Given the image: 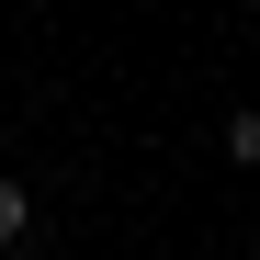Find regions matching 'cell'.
<instances>
[{"mask_svg":"<svg viewBox=\"0 0 260 260\" xmlns=\"http://www.w3.org/2000/svg\"><path fill=\"white\" fill-rule=\"evenodd\" d=\"M23 226H34V192L12 181V170H0V260H12V249H23Z\"/></svg>","mask_w":260,"mask_h":260,"instance_id":"6da1fadb","label":"cell"},{"mask_svg":"<svg viewBox=\"0 0 260 260\" xmlns=\"http://www.w3.org/2000/svg\"><path fill=\"white\" fill-rule=\"evenodd\" d=\"M226 158H238V170H260V113H226Z\"/></svg>","mask_w":260,"mask_h":260,"instance_id":"7a4b0ae2","label":"cell"},{"mask_svg":"<svg viewBox=\"0 0 260 260\" xmlns=\"http://www.w3.org/2000/svg\"><path fill=\"white\" fill-rule=\"evenodd\" d=\"M249 260H260V226H249Z\"/></svg>","mask_w":260,"mask_h":260,"instance_id":"3957f363","label":"cell"}]
</instances>
